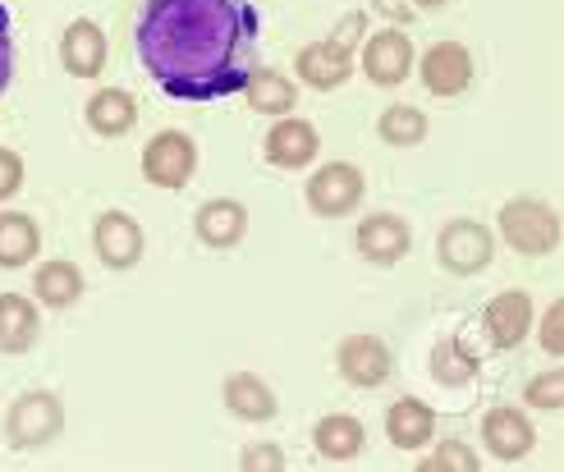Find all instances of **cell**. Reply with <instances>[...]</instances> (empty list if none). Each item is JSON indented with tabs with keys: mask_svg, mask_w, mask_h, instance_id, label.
<instances>
[{
	"mask_svg": "<svg viewBox=\"0 0 564 472\" xmlns=\"http://www.w3.org/2000/svg\"><path fill=\"white\" fill-rule=\"evenodd\" d=\"M258 28L252 0H148L133 46L165 97L220 101L258 69Z\"/></svg>",
	"mask_w": 564,
	"mask_h": 472,
	"instance_id": "6da1fadb",
	"label": "cell"
},
{
	"mask_svg": "<svg viewBox=\"0 0 564 472\" xmlns=\"http://www.w3.org/2000/svg\"><path fill=\"white\" fill-rule=\"evenodd\" d=\"M500 234L523 257H551L560 248V216L538 198H514L500 207Z\"/></svg>",
	"mask_w": 564,
	"mask_h": 472,
	"instance_id": "7a4b0ae2",
	"label": "cell"
},
{
	"mask_svg": "<svg viewBox=\"0 0 564 472\" xmlns=\"http://www.w3.org/2000/svg\"><path fill=\"white\" fill-rule=\"evenodd\" d=\"M61 431H65V404L55 399L51 391H28L6 413V440H10V450L51 446Z\"/></svg>",
	"mask_w": 564,
	"mask_h": 472,
	"instance_id": "3957f363",
	"label": "cell"
},
{
	"mask_svg": "<svg viewBox=\"0 0 564 472\" xmlns=\"http://www.w3.org/2000/svg\"><path fill=\"white\" fill-rule=\"evenodd\" d=\"M436 257L449 275H477L496 257V239L482 220H449L436 239Z\"/></svg>",
	"mask_w": 564,
	"mask_h": 472,
	"instance_id": "277c9868",
	"label": "cell"
},
{
	"mask_svg": "<svg viewBox=\"0 0 564 472\" xmlns=\"http://www.w3.org/2000/svg\"><path fill=\"white\" fill-rule=\"evenodd\" d=\"M197 171V143L180 129L156 133L143 147V179L156 188H184Z\"/></svg>",
	"mask_w": 564,
	"mask_h": 472,
	"instance_id": "5b68a950",
	"label": "cell"
},
{
	"mask_svg": "<svg viewBox=\"0 0 564 472\" xmlns=\"http://www.w3.org/2000/svg\"><path fill=\"white\" fill-rule=\"evenodd\" d=\"M362 193H368V179H362L358 165L330 161L307 179V207H313L317 216H349L362 202Z\"/></svg>",
	"mask_w": 564,
	"mask_h": 472,
	"instance_id": "8992f818",
	"label": "cell"
},
{
	"mask_svg": "<svg viewBox=\"0 0 564 472\" xmlns=\"http://www.w3.org/2000/svg\"><path fill=\"white\" fill-rule=\"evenodd\" d=\"M335 367H340V376L349 385H358V391H377V385L390 381L394 358H390L381 336H349V340H340V349H335Z\"/></svg>",
	"mask_w": 564,
	"mask_h": 472,
	"instance_id": "52a82bcc",
	"label": "cell"
},
{
	"mask_svg": "<svg viewBox=\"0 0 564 472\" xmlns=\"http://www.w3.org/2000/svg\"><path fill=\"white\" fill-rule=\"evenodd\" d=\"M143 226L129 216V211H101L97 226H93V248L97 257L110 266V271H129L143 262Z\"/></svg>",
	"mask_w": 564,
	"mask_h": 472,
	"instance_id": "ba28073f",
	"label": "cell"
},
{
	"mask_svg": "<svg viewBox=\"0 0 564 472\" xmlns=\"http://www.w3.org/2000/svg\"><path fill=\"white\" fill-rule=\"evenodd\" d=\"M362 74H368L377 88H400L413 74V42L404 37V28H381L362 46Z\"/></svg>",
	"mask_w": 564,
	"mask_h": 472,
	"instance_id": "9c48e42d",
	"label": "cell"
},
{
	"mask_svg": "<svg viewBox=\"0 0 564 472\" xmlns=\"http://www.w3.org/2000/svg\"><path fill=\"white\" fill-rule=\"evenodd\" d=\"M358 253L377 262V266H394V262H404L409 257V248H413V230H409V220L404 216H394V211H372L368 220H358Z\"/></svg>",
	"mask_w": 564,
	"mask_h": 472,
	"instance_id": "30bf717a",
	"label": "cell"
},
{
	"mask_svg": "<svg viewBox=\"0 0 564 472\" xmlns=\"http://www.w3.org/2000/svg\"><path fill=\"white\" fill-rule=\"evenodd\" d=\"M417 74H422V88L432 97H459L473 83V55L459 42H436L417 61Z\"/></svg>",
	"mask_w": 564,
	"mask_h": 472,
	"instance_id": "8fae6325",
	"label": "cell"
},
{
	"mask_svg": "<svg viewBox=\"0 0 564 472\" xmlns=\"http://www.w3.org/2000/svg\"><path fill=\"white\" fill-rule=\"evenodd\" d=\"M267 161L275 165V171H303V165H313L317 152H322V138L317 129L307 124V120H294V116H280L267 133V143H262Z\"/></svg>",
	"mask_w": 564,
	"mask_h": 472,
	"instance_id": "7c38bea8",
	"label": "cell"
},
{
	"mask_svg": "<svg viewBox=\"0 0 564 472\" xmlns=\"http://www.w3.org/2000/svg\"><path fill=\"white\" fill-rule=\"evenodd\" d=\"M294 74L307 83V88H317V92H335V88H345L349 74H354V51H345L340 42H313V46H303L294 55Z\"/></svg>",
	"mask_w": 564,
	"mask_h": 472,
	"instance_id": "4fadbf2b",
	"label": "cell"
},
{
	"mask_svg": "<svg viewBox=\"0 0 564 472\" xmlns=\"http://www.w3.org/2000/svg\"><path fill=\"white\" fill-rule=\"evenodd\" d=\"M193 234H197V243H207L212 253H230V248H239L248 234V207L235 198H212V202L197 207Z\"/></svg>",
	"mask_w": 564,
	"mask_h": 472,
	"instance_id": "5bb4252c",
	"label": "cell"
},
{
	"mask_svg": "<svg viewBox=\"0 0 564 472\" xmlns=\"http://www.w3.org/2000/svg\"><path fill=\"white\" fill-rule=\"evenodd\" d=\"M482 330H487V340L491 349H519L528 340V330H532V298L523 289H505L487 303V312H482Z\"/></svg>",
	"mask_w": 564,
	"mask_h": 472,
	"instance_id": "9a60e30c",
	"label": "cell"
},
{
	"mask_svg": "<svg viewBox=\"0 0 564 472\" xmlns=\"http://www.w3.org/2000/svg\"><path fill=\"white\" fill-rule=\"evenodd\" d=\"M482 440L500 463H519L523 454H532V446H538V431H532V422L519 408H491L482 418Z\"/></svg>",
	"mask_w": 564,
	"mask_h": 472,
	"instance_id": "2e32d148",
	"label": "cell"
},
{
	"mask_svg": "<svg viewBox=\"0 0 564 472\" xmlns=\"http://www.w3.org/2000/svg\"><path fill=\"white\" fill-rule=\"evenodd\" d=\"M386 436H390V446L394 450H422V446H432V436H436V413L404 395V399H394L390 413H386Z\"/></svg>",
	"mask_w": 564,
	"mask_h": 472,
	"instance_id": "e0dca14e",
	"label": "cell"
},
{
	"mask_svg": "<svg viewBox=\"0 0 564 472\" xmlns=\"http://www.w3.org/2000/svg\"><path fill=\"white\" fill-rule=\"evenodd\" d=\"M61 61L74 78H97L106 65V33L93 19H74L61 37Z\"/></svg>",
	"mask_w": 564,
	"mask_h": 472,
	"instance_id": "ac0fdd59",
	"label": "cell"
},
{
	"mask_svg": "<svg viewBox=\"0 0 564 472\" xmlns=\"http://www.w3.org/2000/svg\"><path fill=\"white\" fill-rule=\"evenodd\" d=\"M225 408L235 413V418L243 422H271L280 404H275V391L262 381V376H252V372H235V376H225Z\"/></svg>",
	"mask_w": 564,
	"mask_h": 472,
	"instance_id": "d6986e66",
	"label": "cell"
},
{
	"mask_svg": "<svg viewBox=\"0 0 564 472\" xmlns=\"http://www.w3.org/2000/svg\"><path fill=\"white\" fill-rule=\"evenodd\" d=\"M42 336L37 303L23 294H0V353H28Z\"/></svg>",
	"mask_w": 564,
	"mask_h": 472,
	"instance_id": "ffe728a7",
	"label": "cell"
},
{
	"mask_svg": "<svg viewBox=\"0 0 564 472\" xmlns=\"http://www.w3.org/2000/svg\"><path fill=\"white\" fill-rule=\"evenodd\" d=\"M313 446L330 463H349L362 454V446H368V431H362V422L349 418V413H330V418H322L313 427Z\"/></svg>",
	"mask_w": 564,
	"mask_h": 472,
	"instance_id": "44dd1931",
	"label": "cell"
},
{
	"mask_svg": "<svg viewBox=\"0 0 564 472\" xmlns=\"http://www.w3.org/2000/svg\"><path fill=\"white\" fill-rule=\"evenodd\" d=\"M42 253V230L33 216L0 211V271H19Z\"/></svg>",
	"mask_w": 564,
	"mask_h": 472,
	"instance_id": "7402d4cb",
	"label": "cell"
},
{
	"mask_svg": "<svg viewBox=\"0 0 564 472\" xmlns=\"http://www.w3.org/2000/svg\"><path fill=\"white\" fill-rule=\"evenodd\" d=\"M138 124V101L124 88H101L88 97V129L101 138H124Z\"/></svg>",
	"mask_w": 564,
	"mask_h": 472,
	"instance_id": "603a6c76",
	"label": "cell"
},
{
	"mask_svg": "<svg viewBox=\"0 0 564 472\" xmlns=\"http://www.w3.org/2000/svg\"><path fill=\"white\" fill-rule=\"evenodd\" d=\"M33 294H37V303H46V308H74L83 298V271L65 257L42 262L33 275Z\"/></svg>",
	"mask_w": 564,
	"mask_h": 472,
	"instance_id": "cb8c5ba5",
	"label": "cell"
},
{
	"mask_svg": "<svg viewBox=\"0 0 564 472\" xmlns=\"http://www.w3.org/2000/svg\"><path fill=\"white\" fill-rule=\"evenodd\" d=\"M243 92H248V106L258 110V116H290L294 101H299V88L275 69H252Z\"/></svg>",
	"mask_w": 564,
	"mask_h": 472,
	"instance_id": "d4e9b609",
	"label": "cell"
},
{
	"mask_svg": "<svg viewBox=\"0 0 564 472\" xmlns=\"http://www.w3.org/2000/svg\"><path fill=\"white\" fill-rule=\"evenodd\" d=\"M477 367H482V363H477V353L459 336H449V340H441L432 349V376L441 385H468L477 376Z\"/></svg>",
	"mask_w": 564,
	"mask_h": 472,
	"instance_id": "484cf974",
	"label": "cell"
},
{
	"mask_svg": "<svg viewBox=\"0 0 564 472\" xmlns=\"http://www.w3.org/2000/svg\"><path fill=\"white\" fill-rule=\"evenodd\" d=\"M377 133L390 147H417L422 138H427V116H422L417 106H390V110H381Z\"/></svg>",
	"mask_w": 564,
	"mask_h": 472,
	"instance_id": "4316f807",
	"label": "cell"
},
{
	"mask_svg": "<svg viewBox=\"0 0 564 472\" xmlns=\"http://www.w3.org/2000/svg\"><path fill=\"white\" fill-rule=\"evenodd\" d=\"M422 472H477V468H482V459H477L468 446H464V440H441V446H436V454H427V459H422L417 463Z\"/></svg>",
	"mask_w": 564,
	"mask_h": 472,
	"instance_id": "83f0119b",
	"label": "cell"
},
{
	"mask_svg": "<svg viewBox=\"0 0 564 472\" xmlns=\"http://www.w3.org/2000/svg\"><path fill=\"white\" fill-rule=\"evenodd\" d=\"M523 399H528L532 408L555 413V408L564 404V372H560V367H546L542 376H532V381H528V391H523Z\"/></svg>",
	"mask_w": 564,
	"mask_h": 472,
	"instance_id": "f1b7e54d",
	"label": "cell"
},
{
	"mask_svg": "<svg viewBox=\"0 0 564 472\" xmlns=\"http://www.w3.org/2000/svg\"><path fill=\"white\" fill-rule=\"evenodd\" d=\"M19 188H23V156L0 147V202H10Z\"/></svg>",
	"mask_w": 564,
	"mask_h": 472,
	"instance_id": "f546056e",
	"label": "cell"
},
{
	"mask_svg": "<svg viewBox=\"0 0 564 472\" xmlns=\"http://www.w3.org/2000/svg\"><path fill=\"white\" fill-rule=\"evenodd\" d=\"M10 74H14V23L10 10L0 6V92L10 88Z\"/></svg>",
	"mask_w": 564,
	"mask_h": 472,
	"instance_id": "4dcf8cb0",
	"label": "cell"
},
{
	"mask_svg": "<svg viewBox=\"0 0 564 472\" xmlns=\"http://www.w3.org/2000/svg\"><path fill=\"white\" fill-rule=\"evenodd\" d=\"M542 349L551 358L564 353V303H551L546 308V321H542Z\"/></svg>",
	"mask_w": 564,
	"mask_h": 472,
	"instance_id": "1f68e13d",
	"label": "cell"
},
{
	"mask_svg": "<svg viewBox=\"0 0 564 472\" xmlns=\"http://www.w3.org/2000/svg\"><path fill=\"white\" fill-rule=\"evenodd\" d=\"M239 463H243L248 472H252V468H271V472H280V468H285V450H280V446H248Z\"/></svg>",
	"mask_w": 564,
	"mask_h": 472,
	"instance_id": "d6a6232c",
	"label": "cell"
},
{
	"mask_svg": "<svg viewBox=\"0 0 564 472\" xmlns=\"http://www.w3.org/2000/svg\"><path fill=\"white\" fill-rule=\"evenodd\" d=\"M362 28H368V14L354 10V14H345V19H340V28L330 33V42H340L345 51H354V46H358V37H362Z\"/></svg>",
	"mask_w": 564,
	"mask_h": 472,
	"instance_id": "836d02e7",
	"label": "cell"
},
{
	"mask_svg": "<svg viewBox=\"0 0 564 472\" xmlns=\"http://www.w3.org/2000/svg\"><path fill=\"white\" fill-rule=\"evenodd\" d=\"M377 10H381V14H390V19H400V23H404V19H413V10H409V6H400V0H377Z\"/></svg>",
	"mask_w": 564,
	"mask_h": 472,
	"instance_id": "e575fe53",
	"label": "cell"
},
{
	"mask_svg": "<svg viewBox=\"0 0 564 472\" xmlns=\"http://www.w3.org/2000/svg\"><path fill=\"white\" fill-rule=\"evenodd\" d=\"M413 6H417V10H441L445 0H413Z\"/></svg>",
	"mask_w": 564,
	"mask_h": 472,
	"instance_id": "d590c367",
	"label": "cell"
}]
</instances>
